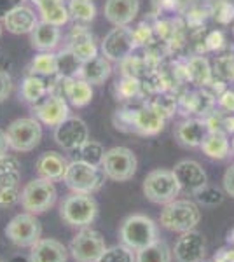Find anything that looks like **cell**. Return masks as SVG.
Returning <instances> with one entry per match:
<instances>
[{"label":"cell","instance_id":"6da1fadb","mask_svg":"<svg viewBox=\"0 0 234 262\" xmlns=\"http://www.w3.org/2000/svg\"><path fill=\"white\" fill-rule=\"evenodd\" d=\"M119 239L127 248L138 252L159 239L157 224L143 213L127 215L119 227Z\"/></svg>","mask_w":234,"mask_h":262},{"label":"cell","instance_id":"7a4b0ae2","mask_svg":"<svg viewBox=\"0 0 234 262\" xmlns=\"http://www.w3.org/2000/svg\"><path fill=\"white\" fill-rule=\"evenodd\" d=\"M201 221V210L194 201L175 200L168 205H163L159 213V224L172 232H187L196 229Z\"/></svg>","mask_w":234,"mask_h":262},{"label":"cell","instance_id":"3957f363","mask_svg":"<svg viewBox=\"0 0 234 262\" xmlns=\"http://www.w3.org/2000/svg\"><path fill=\"white\" fill-rule=\"evenodd\" d=\"M59 217L70 227H89L98 217V203L93 194L72 192L59 205Z\"/></svg>","mask_w":234,"mask_h":262},{"label":"cell","instance_id":"277c9868","mask_svg":"<svg viewBox=\"0 0 234 262\" xmlns=\"http://www.w3.org/2000/svg\"><path fill=\"white\" fill-rule=\"evenodd\" d=\"M142 191L143 196L151 203L168 205V203L177 200V196L182 192V189L175 171L166 170V168H157V170L147 173V177L143 179Z\"/></svg>","mask_w":234,"mask_h":262},{"label":"cell","instance_id":"5b68a950","mask_svg":"<svg viewBox=\"0 0 234 262\" xmlns=\"http://www.w3.org/2000/svg\"><path fill=\"white\" fill-rule=\"evenodd\" d=\"M58 200V191L54 187V182L48 179H37L27 182L21 187L19 203L23 206L25 212H30L33 215H40L48 212L54 206Z\"/></svg>","mask_w":234,"mask_h":262},{"label":"cell","instance_id":"8992f818","mask_svg":"<svg viewBox=\"0 0 234 262\" xmlns=\"http://www.w3.org/2000/svg\"><path fill=\"white\" fill-rule=\"evenodd\" d=\"M105 179L107 177H105L101 166H95V164L75 159V161L69 163L63 182L72 192L93 194L103 185Z\"/></svg>","mask_w":234,"mask_h":262},{"label":"cell","instance_id":"52a82bcc","mask_svg":"<svg viewBox=\"0 0 234 262\" xmlns=\"http://www.w3.org/2000/svg\"><path fill=\"white\" fill-rule=\"evenodd\" d=\"M11 150L30 152L42 140V122L37 117H19L6 129Z\"/></svg>","mask_w":234,"mask_h":262},{"label":"cell","instance_id":"ba28073f","mask_svg":"<svg viewBox=\"0 0 234 262\" xmlns=\"http://www.w3.org/2000/svg\"><path fill=\"white\" fill-rule=\"evenodd\" d=\"M138 168V159L135 152L127 147H112L105 150L101 170L105 177L114 182H127L135 177Z\"/></svg>","mask_w":234,"mask_h":262},{"label":"cell","instance_id":"9c48e42d","mask_svg":"<svg viewBox=\"0 0 234 262\" xmlns=\"http://www.w3.org/2000/svg\"><path fill=\"white\" fill-rule=\"evenodd\" d=\"M7 239L19 248H32L42 238V226L37 215L23 212L12 217L6 226Z\"/></svg>","mask_w":234,"mask_h":262},{"label":"cell","instance_id":"30bf717a","mask_svg":"<svg viewBox=\"0 0 234 262\" xmlns=\"http://www.w3.org/2000/svg\"><path fill=\"white\" fill-rule=\"evenodd\" d=\"M105 250V238L91 227H82L69 245V252L75 262H98Z\"/></svg>","mask_w":234,"mask_h":262},{"label":"cell","instance_id":"8fae6325","mask_svg":"<svg viewBox=\"0 0 234 262\" xmlns=\"http://www.w3.org/2000/svg\"><path fill=\"white\" fill-rule=\"evenodd\" d=\"M54 142L63 150H79L89 140L88 124L80 117H69L54 128Z\"/></svg>","mask_w":234,"mask_h":262},{"label":"cell","instance_id":"7c38bea8","mask_svg":"<svg viewBox=\"0 0 234 262\" xmlns=\"http://www.w3.org/2000/svg\"><path fill=\"white\" fill-rule=\"evenodd\" d=\"M175 171L180 189L187 194L198 196L208 187V177L203 166L194 159H182L173 168Z\"/></svg>","mask_w":234,"mask_h":262},{"label":"cell","instance_id":"4fadbf2b","mask_svg":"<svg viewBox=\"0 0 234 262\" xmlns=\"http://www.w3.org/2000/svg\"><path fill=\"white\" fill-rule=\"evenodd\" d=\"M135 48L133 32L127 27H114L101 40V53L110 61H122Z\"/></svg>","mask_w":234,"mask_h":262},{"label":"cell","instance_id":"5bb4252c","mask_svg":"<svg viewBox=\"0 0 234 262\" xmlns=\"http://www.w3.org/2000/svg\"><path fill=\"white\" fill-rule=\"evenodd\" d=\"M33 114L44 126L56 128L70 117V103L58 93H49L40 103L33 107Z\"/></svg>","mask_w":234,"mask_h":262},{"label":"cell","instance_id":"9a60e30c","mask_svg":"<svg viewBox=\"0 0 234 262\" xmlns=\"http://www.w3.org/2000/svg\"><path fill=\"white\" fill-rule=\"evenodd\" d=\"M173 257L177 262H203L206 259V239L203 232L187 231L177 239L173 247Z\"/></svg>","mask_w":234,"mask_h":262},{"label":"cell","instance_id":"2e32d148","mask_svg":"<svg viewBox=\"0 0 234 262\" xmlns=\"http://www.w3.org/2000/svg\"><path fill=\"white\" fill-rule=\"evenodd\" d=\"M4 30H7L12 35H30L35 27L40 23L39 12H35L28 6H14L9 11L4 12Z\"/></svg>","mask_w":234,"mask_h":262},{"label":"cell","instance_id":"e0dca14e","mask_svg":"<svg viewBox=\"0 0 234 262\" xmlns=\"http://www.w3.org/2000/svg\"><path fill=\"white\" fill-rule=\"evenodd\" d=\"M67 49L74 54L79 63L89 61L98 56V46L95 42V37L88 30L86 25H77V27L72 28L69 39H67Z\"/></svg>","mask_w":234,"mask_h":262},{"label":"cell","instance_id":"ac0fdd59","mask_svg":"<svg viewBox=\"0 0 234 262\" xmlns=\"http://www.w3.org/2000/svg\"><path fill=\"white\" fill-rule=\"evenodd\" d=\"M65 98L74 108H82L91 103L93 100V86L80 77H61V93H58Z\"/></svg>","mask_w":234,"mask_h":262},{"label":"cell","instance_id":"d6986e66","mask_svg":"<svg viewBox=\"0 0 234 262\" xmlns=\"http://www.w3.org/2000/svg\"><path fill=\"white\" fill-rule=\"evenodd\" d=\"M69 248L61 242L53 238H40L30 248V262H67L69 260Z\"/></svg>","mask_w":234,"mask_h":262},{"label":"cell","instance_id":"ffe728a7","mask_svg":"<svg viewBox=\"0 0 234 262\" xmlns=\"http://www.w3.org/2000/svg\"><path fill=\"white\" fill-rule=\"evenodd\" d=\"M140 11L138 0H107L103 14L114 27H127Z\"/></svg>","mask_w":234,"mask_h":262},{"label":"cell","instance_id":"44dd1931","mask_svg":"<svg viewBox=\"0 0 234 262\" xmlns=\"http://www.w3.org/2000/svg\"><path fill=\"white\" fill-rule=\"evenodd\" d=\"M210 129L211 126L205 121L189 119L180 122L175 128V138L182 147L194 149V147H201V143L206 138V135L210 133Z\"/></svg>","mask_w":234,"mask_h":262},{"label":"cell","instance_id":"7402d4cb","mask_svg":"<svg viewBox=\"0 0 234 262\" xmlns=\"http://www.w3.org/2000/svg\"><path fill=\"white\" fill-rule=\"evenodd\" d=\"M130 124L133 126V129L137 131L138 135L152 137V135H157L164 128V116L161 114L159 108L145 107V108H140V111L133 112V116H131V119H130Z\"/></svg>","mask_w":234,"mask_h":262},{"label":"cell","instance_id":"603a6c76","mask_svg":"<svg viewBox=\"0 0 234 262\" xmlns=\"http://www.w3.org/2000/svg\"><path fill=\"white\" fill-rule=\"evenodd\" d=\"M112 74V61L107 60L103 54H98L93 60L80 63L77 77L88 81L91 86H101Z\"/></svg>","mask_w":234,"mask_h":262},{"label":"cell","instance_id":"cb8c5ba5","mask_svg":"<svg viewBox=\"0 0 234 262\" xmlns=\"http://www.w3.org/2000/svg\"><path fill=\"white\" fill-rule=\"evenodd\" d=\"M69 163L61 154L58 152H44V154L39 156L35 163L37 173H39L40 179H48L51 182H59L63 180L67 173V168H69Z\"/></svg>","mask_w":234,"mask_h":262},{"label":"cell","instance_id":"d4e9b609","mask_svg":"<svg viewBox=\"0 0 234 262\" xmlns=\"http://www.w3.org/2000/svg\"><path fill=\"white\" fill-rule=\"evenodd\" d=\"M61 42V30L59 27L40 21L35 30L30 33V44L39 53H53Z\"/></svg>","mask_w":234,"mask_h":262},{"label":"cell","instance_id":"484cf974","mask_svg":"<svg viewBox=\"0 0 234 262\" xmlns=\"http://www.w3.org/2000/svg\"><path fill=\"white\" fill-rule=\"evenodd\" d=\"M199 149L203 150V154L206 158L215 159V161H222V159H225L231 154V140H229L227 135L222 129L211 128Z\"/></svg>","mask_w":234,"mask_h":262},{"label":"cell","instance_id":"4316f807","mask_svg":"<svg viewBox=\"0 0 234 262\" xmlns=\"http://www.w3.org/2000/svg\"><path fill=\"white\" fill-rule=\"evenodd\" d=\"M37 12H39V18L44 23L54 25V27H65L70 21V12L69 6H67L63 0H44L42 4H39Z\"/></svg>","mask_w":234,"mask_h":262},{"label":"cell","instance_id":"83f0119b","mask_svg":"<svg viewBox=\"0 0 234 262\" xmlns=\"http://www.w3.org/2000/svg\"><path fill=\"white\" fill-rule=\"evenodd\" d=\"M49 93H51L49 86L46 84L44 77H39V75L30 74L21 82V90H19L21 98H23V101H27V103L33 105V107L37 103H40Z\"/></svg>","mask_w":234,"mask_h":262},{"label":"cell","instance_id":"f1b7e54d","mask_svg":"<svg viewBox=\"0 0 234 262\" xmlns=\"http://www.w3.org/2000/svg\"><path fill=\"white\" fill-rule=\"evenodd\" d=\"M28 72L39 77H53L59 74V60L54 53H39L28 65Z\"/></svg>","mask_w":234,"mask_h":262},{"label":"cell","instance_id":"f546056e","mask_svg":"<svg viewBox=\"0 0 234 262\" xmlns=\"http://www.w3.org/2000/svg\"><path fill=\"white\" fill-rule=\"evenodd\" d=\"M172 259L173 250L161 239L137 252V262H172Z\"/></svg>","mask_w":234,"mask_h":262},{"label":"cell","instance_id":"4dcf8cb0","mask_svg":"<svg viewBox=\"0 0 234 262\" xmlns=\"http://www.w3.org/2000/svg\"><path fill=\"white\" fill-rule=\"evenodd\" d=\"M67 6H69L70 19L79 25L91 23L96 16V6L93 0H69Z\"/></svg>","mask_w":234,"mask_h":262},{"label":"cell","instance_id":"1f68e13d","mask_svg":"<svg viewBox=\"0 0 234 262\" xmlns=\"http://www.w3.org/2000/svg\"><path fill=\"white\" fill-rule=\"evenodd\" d=\"M98 262H137V252L122 243L114 245V247H107Z\"/></svg>","mask_w":234,"mask_h":262},{"label":"cell","instance_id":"d6a6232c","mask_svg":"<svg viewBox=\"0 0 234 262\" xmlns=\"http://www.w3.org/2000/svg\"><path fill=\"white\" fill-rule=\"evenodd\" d=\"M103 156H105V149L100 142L88 140L79 149V158L77 159H80V161H86L89 164H95V166H101Z\"/></svg>","mask_w":234,"mask_h":262},{"label":"cell","instance_id":"836d02e7","mask_svg":"<svg viewBox=\"0 0 234 262\" xmlns=\"http://www.w3.org/2000/svg\"><path fill=\"white\" fill-rule=\"evenodd\" d=\"M210 67H208L206 60H201V58H196V60L190 61L189 65V77L193 79L196 84H205L210 79Z\"/></svg>","mask_w":234,"mask_h":262},{"label":"cell","instance_id":"e575fe53","mask_svg":"<svg viewBox=\"0 0 234 262\" xmlns=\"http://www.w3.org/2000/svg\"><path fill=\"white\" fill-rule=\"evenodd\" d=\"M19 184H2L0 185V208H7V206L19 203Z\"/></svg>","mask_w":234,"mask_h":262},{"label":"cell","instance_id":"d590c367","mask_svg":"<svg viewBox=\"0 0 234 262\" xmlns=\"http://www.w3.org/2000/svg\"><path fill=\"white\" fill-rule=\"evenodd\" d=\"M215 72L224 81H234V58L220 56L215 61Z\"/></svg>","mask_w":234,"mask_h":262},{"label":"cell","instance_id":"8d00e7d4","mask_svg":"<svg viewBox=\"0 0 234 262\" xmlns=\"http://www.w3.org/2000/svg\"><path fill=\"white\" fill-rule=\"evenodd\" d=\"M12 93V79L4 69H0V103L6 101Z\"/></svg>","mask_w":234,"mask_h":262},{"label":"cell","instance_id":"74e56055","mask_svg":"<svg viewBox=\"0 0 234 262\" xmlns=\"http://www.w3.org/2000/svg\"><path fill=\"white\" fill-rule=\"evenodd\" d=\"M222 185H224L225 194L231 196L234 200V163L227 168V170H225L224 179H222Z\"/></svg>","mask_w":234,"mask_h":262},{"label":"cell","instance_id":"f35d334b","mask_svg":"<svg viewBox=\"0 0 234 262\" xmlns=\"http://www.w3.org/2000/svg\"><path fill=\"white\" fill-rule=\"evenodd\" d=\"M210 262H234V247L227 245V247L217 250V253L211 257Z\"/></svg>","mask_w":234,"mask_h":262},{"label":"cell","instance_id":"ab89813d","mask_svg":"<svg viewBox=\"0 0 234 262\" xmlns=\"http://www.w3.org/2000/svg\"><path fill=\"white\" fill-rule=\"evenodd\" d=\"M9 150H11V147H9V142H7L6 131L0 129V158L7 156V152H9Z\"/></svg>","mask_w":234,"mask_h":262},{"label":"cell","instance_id":"60d3db41","mask_svg":"<svg viewBox=\"0 0 234 262\" xmlns=\"http://www.w3.org/2000/svg\"><path fill=\"white\" fill-rule=\"evenodd\" d=\"M229 98H231V93H225L224 98H222V103L225 105V108H227V111L234 112V96H232V100H229Z\"/></svg>","mask_w":234,"mask_h":262},{"label":"cell","instance_id":"b9f144b4","mask_svg":"<svg viewBox=\"0 0 234 262\" xmlns=\"http://www.w3.org/2000/svg\"><path fill=\"white\" fill-rule=\"evenodd\" d=\"M227 245H231V247H234V227L227 232Z\"/></svg>","mask_w":234,"mask_h":262},{"label":"cell","instance_id":"7bdbcfd3","mask_svg":"<svg viewBox=\"0 0 234 262\" xmlns=\"http://www.w3.org/2000/svg\"><path fill=\"white\" fill-rule=\"evenodd\" d=\"M30 2L35 4V6H39V4H42V2H44V0H30Z\"/></svg>","mask_w":234,"mask_h":262},{"label":"cell","instance_id":"ee69618b","mask_svg":"<svg viewBox=\"0 0 234 262\" xmlns=\"http://www.w3.org/2000/svg\"><path fill=\"white\" fill-rule=\"evenodd\" d=\"M2 32H4V23H2V19H0V37H2Z\"/></svg>","mask_w":234,"mask_h":262},{"label":"cell","instance_id":"f6af8a7d","mask_svg":"<svg viewBox=\"0 0 234 262\" xmlns=\"http://www.w3.org/2000/svg\"><path fill=\"white\" fill-rule=\"evenodd\" d=\"M231 150L234 152V133H232V140H231Z\"/></svg>","mask_w":234,"mask_h":262},{"label":"cell","instance_id":"bcb514c9","mask_svg":"<svg viewBox=\"0 0 234 262\" xmlns=\"http://www.w3.org/2000/svg\"><path fill=\"white\" fill-rule=\"evenodd\" d=\"M203 262H206V260H203Z\"/></svg>","mask_w":234,"mask_h":262}]
</instances>
